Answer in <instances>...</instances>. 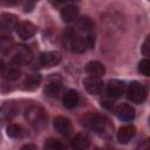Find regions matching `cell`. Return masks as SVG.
<instances>
[{
  "label": "cell",
  "instance_id": "6da1fadb",
  "mask_svg": "<svg viewBox=\"0 0 150 150\" xmlns=\"http://www.w3.org/2000/svg\"><path fill=\"white\" fill-rule=\"evenodd\" d=\"M25 118L26 121L34 128H41L46 122V112L43 108L36 104H32L26 108L25 110Z\"/></svg>",
  "mask_w": 150,
  "mask_h": 150
},
{
  "label": "cell",
  "instance_id": "7a4b0ae2",
  "mask_svg": "<svg viewBox=\"0 0 150 150\" xmlns=\"http://www.w3.org/2000/svg\"><path fill=\"white\" fill-rule=\"evenodd\" d=\"M82 124L87 129L98 134V132H103L105 130V128L108 125V121L105 117H103L98 114L91 112V114H87L82 117Z\"/></svg>",
  "mask_w": 150,
  "mask_h": 150
},
{
  "label": "cell",
  "instance_id": "3957f363",
  "mask_svg": "<svg viewBox=\"0 0 150 150\" xmlns=\"http://www.w3.org/2000/svg\"><path fill=\"white\" fill-rule=\"evenodd\" d=\"M63 42H64V45L71 52L76 53V54L83 53L86 50V47H87L84 39L81 35L74 33L70 29H68L67 32H64V34H63Z\"/></svg>",
  "mask_w": 150,
  "mask_h": 150
},
{
  "label": "cell",
  "instance_id": "277c9868",
  "mask_svg": "<svg viewBox=\"0 0 150 150\" xmlns=\"http://www.w3.org/2000/svg\"><path fill=\"white\" fill-rule=\"evenodd\" d=\"M127 97L134 103H142L146 97V89L141 82L132 81L127 88Z\"/></svg>",
  "mask_w": 150,
  "mask_h": 150
},
{
  "label": "cell",
  "instance_id": "5b68a950",
  "mask_svg": "<svg viewBox=\"0 0 150 150\" xmlns=\"http://www.w3.org/2000/svg\"><path fill=\"white\" fill-rule=\"evenodd\" d=\"M33 59L32 50L27 46H19L15 49V53L12 57V62L16 66H25L29 63Z\"/></svg>",
  "mask_w": 150,
  "mask_h": 150
},
{
  "label": "cell",
  "instance_id": "8992f818",
  "mask_svg": "<svg viewBox=\"0 0 150 150\" xmlns=\"http://www.w3.org/2000/svg\"><path fill=\"white\" fill-rule=\"evenodd\" d=\"M61 61V54L59 52H46L39 56V64L43 68H52L59 64Z\"/></svg>",
  "mask_w": 150,
  "mask_h": 150
},
{
  "label": "cell",
  "instance_id": "52a82bcc",
  "mask_svg": "<svg viewBox=\"0 0 150 150\" xmlns=\"http://www.w3.org/2000/svg\"><path fill=\"white\" fill-rule=\"evenodd\" d=\"M83 86L86 90L91 95H98L103 90V81L100 77L88 76L83 80Z\"/></svg>",
  "mask_w": 150,
  "mask_h": 150
},
{
  "label": "cell",
  "instance_id": "ba28073f",
  "mask_svg": "<svg viewBox=\"0 0 150 150\" xmlns=\"http://www.w3.org/2000/svg\"><path fill=\"white\" fill-rule=\"evenodd\" d=\"M15 32L19 35V38H21L23 40H27V39H30V38H33L35 35L36 27L29 21H23V22H20L16 26Z\"/></svg>",
  "mask_w": 150,
  "mask_h": 150
},
{
  "label": "cell",
  "instance_id": "9c48e42d",
  "mask_svg": "<svg viewBox=\"0 0 150 150\" xmlns=\"http://www.w3.org/2000/svg\"><path fill=\"white\" fill-rule=\"evenodd\" d=\"M125 90V82L121 80H110L107 84V94L110 97H120Z\"/></svg>",
  "mask_w": 150,
  "mask_h": 150
},
{
  "label": "cell",
  "instance_id": "30bf717a",
  "mask_svg": "<svg viewBox=\"0 0 150 150\" xmlns=\"http://www.w3.org/2000/svg\"><path fill=\"white\" fill-rule=\"evenodd\" d=\"M54 128L56 129V131L63 136H69L73 131V125L71 122L63 117V116H57L54 120Z\"/></svg>",
  "mask_w": 150,
  "mask_h": 150
},
{
  "label": "cell",
  "instance_id": "8fae6325",
  "mask_svg": "<svg viewBox=\"0 0 150 150\" xmlns=\"http://www.w3.org/2000/svg\"><path fill=\"white\" fill-rule=\"evenodd\" d=\"M116 116L122 121H131L135 117V110L130 104L122 103L115 108Z\"/></svg>",
  "mask_w": 150,
  "mask_h": 150
},
{
  "label": "cell",
  "instance_id": "7c38bea8",
  "mask_svg": "<svg viewBox=\"0 0 150 150\" xmlns=\"http://www.w3.org/2000/svg\"><path fill=\"white\" fill-rule=\"evenodd\" d=\"M16 16L11 13H2L0 16V27L2 33L11 32L14 27L16 28Z\"/></svg>",
  "mask_w": 150,
  "mask_h": 150
},
{
  "label": "cell",
  "instance_id": "4fadbf2b",
  "mask_svg": "<svg viewBox=\"0 0 150 150\" xmlns=\"http://www.w3.org/2000/svg\"><path fill=\"white\" fill-rule=\"evenodd\" d=\"M135 134H136V128L134 125L129 124V125L121 127L117 131V141L122 144H127L129 143V141H131Z\"/></svg>",
  "mask_w": 150,
  "mask_h": 150
},
{
  "label": "cell",
  "instance_id": "5bb4252c",
  "mask_svg": "<svg viewBox=\"0 0 150 150\" xmlns=\"http://www.w3.org/2000/svg\"><path fill=\"white\" fill-rule=\"evenodd\" d=\"M86 71L89 76H93V77H100L104 75L105 73V68L104 66L98 62V61H90L87 63L86 66Z\"/></svg>",
  "mask_w": 150,
  "mask_h": 150
},
{
  "label": "cell",
  "instance_id": "9a60e30c",
  "mask_svg": "<svg viewBox=\"0 0 150 150\" xmlns=\"http://www.w3.org/2000/svg\"><path fill=\"white\" fill-rule=\"evenodd\" d=\"M1 73H2L4 79H6L8 81H15L21 75V71L18 67H15V66H5L4 62H1Z\"/></svg>",
  "mask_w": 150,
  "mask_h": 150
},
{
  "label": "cell",
  "instance_id": "2e32d148",
  "mask_svg": "<svg viewBox=\"0 0 150 150\" xmlns=\"http://www.w3.org/2000/svg\"><path fill=\"white\" fill-rule=\"evenodd\" d=\"M90 144V139L86 134H76L71 141V145L75 150H86Z\"/></svg>",
  "mask_w": 150,
  "mask_h": 150
},
{
  "label": "cell",
  "instance_id": "e0dca14e",
  "mask_svg": "<svg viewBox=\"0 0 150 150\" xmlns=\"http://www.w3.org/2000/svg\"><path fill=\"white\" fill-rule=\"evenodd\" d=\"M79 14V7L75 5H67L61 9V18L64 22H71Z\"/></svg>",
  "mask_w": 150,
  "mask_h": 150
},
{
  "label": "cell",
  "instance_id": "ac0fdd59",
  "mask_svg": "<svg viewBox=\"0 0 150 150\" xmlns=\"http://www.w3.org/2000/svg\"><path fill=\"white\" fill-rule=\"evenodd\" d=\"M79 100H80V97H79L77 91L70 89V90H68V91L63 95L62 102H63V105H64L67 109H73V108H75V107L77 105Z\"/></svg>",
  "mask_w": 150,
  "mask_h": 150
},
{
  "label": "cell",
  "instance_id": "d6986e66",
  "mask_svg": "<svg viewBox=\"0 0 150 150\" xmlns=\"http://www.w3.org/2000/svg\"><path fill=\"white\" fill-rule=\"evenodd\" d=\"M41 82V76L39 74H30L23 81V89L26 90H35Z\"/></svg>",
  "mask_w": 150,
  "mask_h": 150
},
{
  "label": "cell",
  "instance_id": "ffe728a7",
  "mask_svg": "<svg viewBox=\"0 0 150 150\" xmlns=\"http://www.w3.org/2000/svg\"><path fill=\"white\" fill-rule=\"evenodd\" d=\"M77 28L83 32H91L94 29V22L89 16H81L77 20Z\"/></svg>",
  "mask_w": 150,
  "mask_h": 150
},
{
  "label": "cell",
  "instance_id": "44dd1931",
  "mask_svg": "<svg viewBox=\"0 0 150 150\" xmlns=\"http://www.w3.org/2000/svg\"><path fill=\"white\" fill-rule=\"evenodd\" d=\"M61 84L59 82H50L45 87V94L49 97H56L61 93Z\"/></svg>",
  "mask_w": 150,
  "mask_h": 150
},
{
  "label": "cell",
  "instance_id": "7402d4cb",
  "mask_svg": "<svg viewBox=\"0 0 150 150\" xmlns=\"http://www.w3.org/2000/svg\"><path fill=\"white\" fill-rule=\"evenodd\" d=\"M23 134H25V131H23L22 127L19 124H9L7 127V135L12 138L21 137V136H23Z\"/></svg>",
  "mask_w": 150,
  "mask_h": 150
},
{
  "label": "cell",
  "instance_id": "603a6c76",
  "mask_svg": "<svg viewBox=\"0 0 150 150\" xmlns=\"http://www.w3.org/2000/svg\"><path fill=\"white\" fill-rule=\"evenodd\" d=\"M45 150H63V144L55 138H49L45 142Z\"/></svg>",
  "mask_w": 150,
  "mask_h": 150
},
{
  "label": "cell",
  "instance_id": "cb8c5ba5",
  "mask_svg": "<svg viewBox=\"0 0 150 150\" xmlns=\"http://www.w3.org/2000/svg\"><path fill=\"white\" fill-rule=\"evenodd\" d=\"M12 46H13V40H12L11 38H8V36H4V35H2L1 39H0V48H1V53H2V54H6L7 52L11 50Z\"/></svg>",
  "mask_w": 150,
  "mask_h": 150
},
{
  "label": "cell",
  "instance_id": "d4e9b609",
  "mask_svg": "<svg viewBox=\"0 0 150 150\" xmlns=\"http://www.w3.org/2000/svg\"><path fill=\"white\" fill-rule=\"evenodd\" d=\"M138 70L144 76H150V59H143L138 63Z\"/></svg>",
  "mask_w": 150,
  "mask_h": 150
},
{
  "label": "cell",
  "instance_id": "484cf974",
  "mask_svg": "<svg viewBox=\"0 0 150 150\" xmlns=\"http://www.w3.org/2000/svg\"><path fill=\"white\" fill-rule=\"evenodd\" d=\"M14 112H15V108L13 107L12 103H5V104L2 105V108H1L2 118H5V117H8V118H9Z\"/></svg>",
  "mask_w": 150,
  "mask_h": 150
},
{
  "label": "cell",
  "instance_id": "4316f807",
  "mask_svg": "<svg viewBox=\"0 0 150 150\" xmlns=\"http://www.w3.org/2000/svg\"><path fill=\"white\" fill-rule=\"evenodd\" d=\"M141 52H142V55H143V56L150 57V34L145 38V40H144V42H143V45H142Z\"/></svg>",
  "mask_w": 150,
  "mask_h": 150
},
{
  "label": "cell",
  "instance_id": "83f0119b",
  "mask_svg": "<svg viewBox=\"0 0 150 150\" xmlns=\"http://www.w3.org/2000/svg\"><path fill=\"white\" fill-rule=\"evenodd\" d=\"M86 45H87V47L88 48H94V46H95V38H94V35H91V34H89L87 38H86Z\"/></svg>",
  "mask_w": 150,
  "mask_h": 150
},
{
  "label": "cell",
  "instance_id": "f1b7e54d",
  "mask_svg": "<svg viewBox=\"0 0 150 150\" xmlns=\"http://www.w3.org/2000/svg\"><path fill=\"white\" fill-rule=\"evenodd\" d=\"M20 150H36V148H35L34 144H26V145H23Z\"/></svg>",
  "mask_w": 150,
  "mask_h": 150
},
{
  "label": "cell",
  "instance_id": "f546056e",
  "mask_svg": "<svg viewBox=\"0 0 150 150\" xmlns=\"http://www.w3.org/2000/svg\"><path fill=\"white\" fill-rule=\"evenodd\" d=\"M33 7H34V4H33V2H29V4H27V5L25 6V12H30Z\"/></svg>",
  "mask_w": 150,
  "mask_h": 150
}]
</instances>
